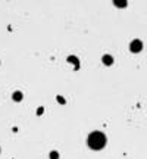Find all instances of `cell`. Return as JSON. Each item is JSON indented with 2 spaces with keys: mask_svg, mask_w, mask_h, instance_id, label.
Wrapping results in <instances>:
<instances>
[{
  "mask_svg": "<svg viewBox=\"0 0 147 159\" xmlns=\"http://www.w3.org/2000/svg\"><path fill=\"white\" fill-rule=\"evenodd\" d=\"M88 146L94 150H100L106 146V136L100 131H94L88 136Z\"/></svg>",
  "mask_w": 147,
  "mask_h": 159,
  "instance_id": "1",
  "label": "cell"
},
{
  "mask_svg": "<svg viewBox=\"0 0 147 159\" xmlns=\"http://www.w3.org/2000/svg\"><path fill=\"white\" fill-rule=\"evenodd\" d=\"M57 158V153L56 152H51V159H56Z\"/></svg>",
  "mask_w": 147,
  "mask_h": 159,
  "instance_id": "6",
  "label": "cell"
},
{
  "mask_svg": "<svg viewBox=\"0 0 147 159\" xmlns=\"http://www.w3.org/2000/svg\"><path fill=\"white\" fill-rule=\"evenodd\" d=\"M143 49V43L140 40H134V41H131L130 44V50L134 52V53H138V52H141Z\"/></svg>",
  "mask_w": 147,
  "mask_h": 159,
  "instance_id": "2",
  "label": "cell"
},
{
  "mask_svg": "<svg viewBox=\"0 0 147 159\" xmlns=\"http://www.w3.org/2000/svg\"><path fill=\"white\" fill-rule=\"evenodd\" d=\"M21 99H22V94H21L19 91H16V93L13 94V100H16V102H19Z\"/></svg>",
  "mask_w": 147,
  "mask_h": 159,
  "instance_id": "5",
  "label": "cell"
},
{
  "mask_svg": "<svg viewBox=\"0 0 147 159\" xmlns=\"http://www.w3.org/2000/svg\"><path fill=\"white\" fill-rule=\"evenodd\" d=\"M113 3L118 7H125L127 6V0H113Z\"/></svg>",
  "mask_w": 147,
  "mask_h": 159,
  "instance_id": "4",
  "label": "cell"
},
{
  "mask_svg": "<svg viewBox=\"0 0 147 159\" xmlns=\"http://www.w3.org/2000/svg\"><path fill=\"white\" fill-rule=\"evenodd\" d=\"M112 62H113L112 56H109V55H105V56H103V63H105V65H112Z\"/></svg>",
  "mask_w": 147,
  "mask_h": 159,
  "instance_id": "3",
  "label": "cell"
}]
</instances>
